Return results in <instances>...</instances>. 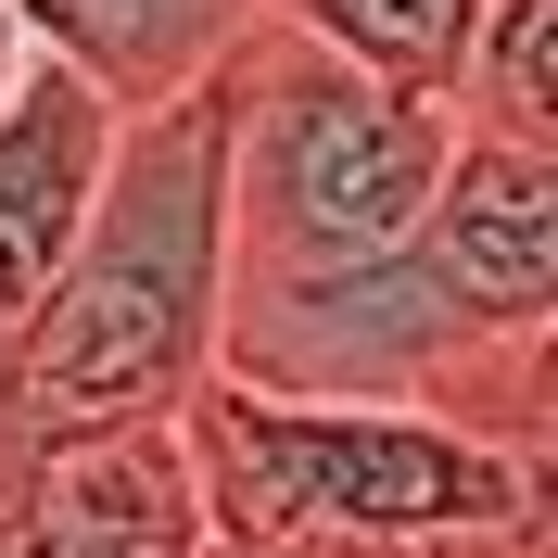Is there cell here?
<instances>
[{
	"label": "cell",
	"instance_id": "6",
	"mask_svg": "<svg viewBox=\"0 0 558 558\" xmlns=\"http://www.w3.org/2000/svg\"><path fill=\"white\" fill-rule=\"evenodd\" d=\"M102 153H114V102L76 64L26 51V76L0 89V343H13L26 305L51 292L76 216L102 191Z\"/></svg>",
	"mask_w": 558,
	"mask_h": 558
},
{
	"label": "cell",
	"instance_id": "10",
	"mask_svg": "<svg viewBox=\"0 0 558 558\" xmlns=\"http://www.w3.org/2000/svg\"><path fill=\"white\" fill-rule=\"evenodd\" d=\"M445 114L470 140L558 153V0H483V26H470V51H457Z\"/></svg>",
	"mask_w": 558,
	"mask_h": 558
},
{
	"label": "cell",
	"instance_id": "5",
	"mask_svg": "<svg viewBox=\"0 0 558 558\" xmlns=\"http://www.w3.org/2000/svg\"><path fill=\"white\" fill-rule=\"evenodd\" d=\"M0 521L26 558H204V470L191 432L166 418H114V432H64L0 470Z\"/></svg>",
	"mask_w": 558,
	"mask_h": 558
},
{
	"label": "cell",
	"instance_id": "4",
	"mask_svg": "<svg viewBox=\"0 0 558 558\" xmlns=\"http://www.w3.org/2000/svg\"><path fill=\"white\" fill-rule=\"evenodd\" d=\"M216 368L254 393H305V407H418V418L483 432V445L546 457V330L483 317L432 267V242H393L330 279L229 292Z\"/></svg>",
	"mask_w": 558,
	"mask_h": 558
},
{
	"label": "cell",
	"instance_id": "7",
	"mask_svg": "<svg viewBox=\"0 0 558 558\" xmlns=\"http://www.w3.org/2000/svg\"><path fill=\"white\" fill-rule=\"evenodd\" d=\"M418 242H432V267H445L483 317L558 330V153H521V140H470L457 128Z\"/></svg>",
	"mask_w": 558,
	"mask_h": 558
},
{
	"label": "cell",
	"instance_id": "3",
	"mask_svg": "<svg viewBox=\"0 0 558 558\" xmlns=\"http://www.w3.org/2000/svg\"><path fill=\"white\" fill-rule=\"evenodd\" d=\"M445 153H457V114L432 89L355 76L305 38L254 26L229 51V292L330 279L418 242Z\"/></svg>",
	"mask_w": 558,
	"mask_h": 558
},
{
	"label": "cell",
	"instance_id": "2",
	"mask_svg": "<svg viewBox=\"0 0 558 558\" xmlns=\"http://www.w3.org/2000/svg\"><path fill=\"white\" fill-rule=\"evenodd\" d=\"M204 521L267 558H546V457L418 407H305L229 368L178 393Z\"/></svg>",
	"mask_w": 558,
	"mask_h": 558
},
{
	"label": "cell",
	"instance_id": "12",
	"mask_svg": "<svg viewBox=\"0 0 558 558\" xmlns=\"http://www.w3.org/2000/svg\"><path fill=\"white\" fill-rule=\"evenodd\" d=\"M204 558H267V546H229V533H204Z\"/></svg>",
	"mask_w": 558,
	"mask_h": 558
},
{
	"label": "cell",
	"instance_id": "8",
	"mask_svg": "<svg viewBox=\"0 0 558 558\" xmlns=\"http://www.w3.org/2000/svg\"><path fill=\"white\" fill-rule=\"evenodd\" d=\"M13 13H26V38L51 64H76L114 114L178 102L191 76H216L254 38V0H13Z\"/></svg>",
	"mask_w": 558,
	"mask_h": 558
},
{
	"label": "cell",
	"instance_id": "9",
	"mask_svg": "<svg viewBox=\"0 0 558 558\" xmlns=\"http://www.w3.org/2000/svg\"><path fill=\"white\" fill-rule=\"evenodd\" d=\"M254 26H279V38H305V51H330V64H355V76H393V89H432L445 102L483 0H254Z\"/></svg>",
	"mask_w": 558,
	"mask_h": 558
},
{
	"label": "cell",
	"instance_id": "1",
	"mask_svg": "<svg viewBox=\"0 0 558 558\" xmlns=\"http://www.w3.org/2000/svg\"><path fill=\"white\" fill-rule=\"evenodd\" d=\"M229 317V64L178 102L114 114L102 191L76 216L51 292L0 343V470L64 432L166 418L216 368Z\"/></svg>",
	"mask_w": 558,
	"mask_h": 558
},
{
	"label": "cell",
	"instance_id": "13",
	"mask_svg": "<svg viewBox=\"0 0 558 558\" xmlns=\"http://www.w3.org/2000/svg\"><path fill=\"white\" fill-rule=\"evenodd\" d=\"M0 558H26V546H13V521H0Z\"/></svg>",
	"mask_w": 558,
	"mask_h": 558
},
{
	"label": "cell",
	"instance_id": "11",
	"mask_svg": "<svg viewBox=\"0 0 558 558\" xmlns=\"http://www.w3.org/2000/svg\"><path fill=\"white\" fill-rule=\"evenodd\" d=\"M26 51H38V38H26V13H13V0H0V89H13V76H26Z\"/></svg>",
	"mask_w": 558,
	"mask_h": 558
}]
</instances>
